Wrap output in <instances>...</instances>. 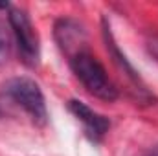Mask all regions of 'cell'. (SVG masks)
Instances as JSON below:
<instances>
[{"label": "cell", "instance_id": "6da1fadb", "mask_svg": "<svg viewBox=\"0 0 158 156\" xmlns=\"http://www.w3.org/2000/svg\"><path fill=\"white\" fill-rule=\"evenodd\" d=\"M70 68L86 92H90L94 97L103 101H114L118 97V88L109 77L105 66L88 50L83 48L70 55Z\"/></svg>", "mask_w": 158, "mask_h": 156}, {"label": "cell", "instance_id": "7a4b0ae2", "mask_svg": "<svg viewBox=\"0 0 158 156\" xmlns=\"http://www.w3.org/2000/svg\"><path fill=\"white\" fill-rule=\"evenodd\" d=\"M6 96L15 101L35 125H46L48 109L39 84L30 77H13L4 84Z\"/></svg>", "mask_w": 158, "mask_h": 156}, {"label": "cell", "instance_id": "3957f363", "mask_svg": "<svg viewBox=\"0 0 158 156\" xmlns=\"http://www.w3.org/2000/svg\"><path fill=\"white\" fill-rule=\"evenodd\" d=\"M9 26L13 30L22 61L30 66H35L40 57V44L39 35H37L28 13L22 9H11L9 11Z\"/></svg>", "mask_w": 158, "mask_h": 156}, {"label": "cell", "instance_id": "277c9868", "mask_svg": "<svg viewBox=\"0 0 158 156\" xmlns=\"http://www.w3.org/2000/svg\"><path fill=\"white\" fill-rule=\"evenodd\" d=\"M68 109H70V112L85 125V130H86V134H88L92 140H99V138H103V136L107 134V130H109V127H110L109 119L105 116H101V114H98L96 110H92V109H90L88 105H85L83 101L72 99V101L68 103Z\"/></svg>", "mask_w": 158, "mask_h": 156}, {"label": "cell", "instance_id": "5b68a950", "mask_svg": "<svg viewBox=\"0 0 158 156\" xmlns=\"http://www.w3.org/2000/svg\"><path fill=\"white\" fill-rule=\"evenodd\" d=\"M103 37H105V44H107L109 55L112 57V61H114V64L118 66V70L121 72V74H125V77L129 79L134 86H136V90H138L140 94H143V96H147V97H149L147 88H145V84L142 83V77H140V76H138V72L132 68V64L127 61V57L121 53L118 42H116V39H114V35H112V31H110V28H109V24H107V22H103Z\"/></svg>", "mask_w": 158, "mask_h": 156}, {"label": "cell", "instance_id": "8992f818", "mask_svg": "<svg viewBox=\"0 0 158 156\" xmlns=\"http://www.w3.org/2000/svg\"><path fill=\"white\" fill-rule=\"evenodd\" d=\"M81 28L76 20H70V18H61L57 24H55V37L57 42L61 46L63 51H66L68 55H74L76 51L83 50L79 40H81Z\"/></svg>", "mask_w": 158, "mask_h": 156}, {"label": "cell", "instance_id": "52a82bcc", "mask_svg": "<svg viewBox=\"0 0 158 156\" xmlns=\"http://www.w3.org/2000/svg\"><path fill=\"white\" fill-rule=\"evenodd\" d=\"M9 50H11V44H9V35H7V30L4 26V22L0 20V64H4L9 57Z\"/></svg>", "mask_w": 158, "mask_h": 156}, {"label": "cell", "instance_id": "ba28073f", "mask_svg": "<svg viewBox=\"0 0 158 156\" xmlns=\"http://www.w3.org/2000/svg\"><path fill=\"white\" fill-rule=\"evenodd\" d=\"M147 46H149V51H151V55H153V57L158 61V35H153L151 39L147 40Z\"/></svg>", "mask_w": 158, "mask_h": 156}, {"label": "cell", "instance_id": "9c48e42d", "mask_svg": "<svg viewBox=\"0 0 158 156\" xmlns=\"http://www.w3.org/2000/svg\"><path fill=\"white\" fill-rule=\"evenodd\" d=\"M155 156H158V153H156V154H155Z\"/></svg>", "mask_w": 158, "mask_h": 156}]
</instances>
